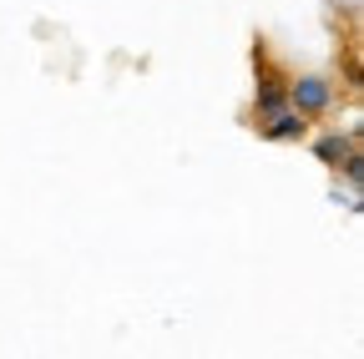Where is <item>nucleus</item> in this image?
Segmentation results:
<instances>
[{
	"instance_id": "1",
	"label": "nucleus",
	"mask_w": 364,
	"mask_h": 359,
	"mask_svg": "<svg viewBox=\"0 0 364 359\" xmlns=\"http://www.w3.org/2000/svg\"><path fill=\"white\" fill-rule=\"evenodd\" d=\"M289 107L304 112V117H324V112L334 107V81H324V76H299V81H289Z\"/></svg>"
},
{
	"instance_id": "2",
	"label": "nucleus",
	"mask_w": 364,
	"mask_h": 359,
	"mask_svg": "<svg viewBox=\"0 0 364 359\" xmlns=\"http://www.w3.org/2000/svg\"><path fill=\"white\" fill-rule=\"evenodd\" d=\"M263 137H273V142H299V137H309V117L294 112V107H284V112L263 117Z\"/></svg>"
},
{
	"instance_id": "3",
	"label": "nucleus",
	"mask_w": 364,
	"mask_h": 359,
	"mask_svg": "<svg viewBox=\"0 0 364 359\" xmlns=\"http://www.w3.org/2000/svg\"><path fill=\"white\" fill-rule=\"evenodd\" d=\"M359 137H354V132H324V137H318L314 142V152H318V162H329V167H339V157L354 147Z\"/></svg>"
},
{
	"instance_id": "4",
	"label": "nucleus",
	"mask_w": 364,
	"mask_h": 359,
	"mask_svg": "<svg viewBox=\"0 0 364 359\" xmlns=\"http://www.w3.org/2000/svg\"><path fill=\"white\" fill-rule=\"evenodd\" d=\"M284 107H289V86L263 81V86H258V97H253V112H258V117H273V112H284Z\"/></svg>"
}]
</instances>
